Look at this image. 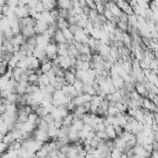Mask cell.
Segmentation results:
<instances>
[{"label": "cell", "mask_w": 158, "mask_h": 158, "mask_svg": "<svg viewBox=\"0 0 158 158\" xmlns=\"http://www.w3.org/2000/svg\"><path fill=\"white\" fill-rule=\"evenodd\" d=\"M32 135H33V138L37 141H44V142H46L49 140L51 139L49 137V134L46 130H42V129H36L35 130L32 132Z\"/></svg>", "instance_id": "cell-1"}, {"label": "cell", "mask_w": 158, "mask_h": 158, "mask_svg": "<svg viewBox=\"0 0 158 158\" xmlns=\"http://www.w3.org/2000/svg\"><path fill=\"white\" fill-rule=\"evenodd\" d=\"M49 28V24L47 22L44 20H41V19H37V23L34 26V31H35L36 35H39V34H44V32L46 31Z\"/></svg>", "instance_id": "cell-2"}, {"label": "cell", "mask_w": 158, "mask_h": 158, "mask_svg": "<svg viewBox=\"0 0 158 158\" xmlns=\"http://www.w3.org/2000/svg\"><path fill=\"white\" fill-rule=\"evenodd\" d=\"M59 58V65L62 68H64L65 70H70V67H72L71 64V57L70 56L67 57H62V56H58Z\"/></svg>", "instance_id": "cell-3"}, {"label": "cell", "mask_w": 158, "mask_h": 158, "mask_svg": "<svg viewBox=\"0 0 158 158\" xmlns=\"http://www.w3.org/2000/svg\"><path fill=\"white\" fill-rule=\"evenodd\" d=\"M135 90L143 97H147L148 95V90L146 89L145 85L143 84V82H139L138 81L135 84Z\"/></svg>", "instance_id": "cell-4"}, {"label": "cell", "mask_w": 158, "mask_h": 158, "mask_svg": "<svg viewBox=\"0 0 158 158\" xmlns=\"http://www.w3.org/2000/svg\"><path fill=\"white\" fill-rule=\"evenodd\" d=\"M54 39H55L56 43L57 44H60V43H67V40L66 39L65 35H64L62 30L57 29L55 32V35H54Z\"/></svg>", "instance_id": "cell-5"}, {"label": "cell", "mask_w": 158, "mask_h": 158, "mask_svg": "<svg viewBox=\"0 0 158 158\" xmlns=\"http://www.w3.org/2000/svg\"><path fill=\"white\" fill-rule=\"evenodd\" d=\"M57 6L58 9H70L73 8L71 0H57Z\"/></svg>", "instance_id": "cell-6"}, {"label": "cell", "mask_w": 158, "mask_h": 158, "mask_svg": "<svg viewBox=\"0 0 158 158\" xmlns=\"http://www.w3.org/2000/svg\"><path fill=\"white\" fill-rule=\"evenodd\" d=\"M36 129H37V125L34 123L30 122V121H26L25 123H23L22 130L25 132H33Z\"/></svg>", "instance_id": "cell-7"}, {"label": "cell", "mask_w": 158, "mask_h": 158, "mask_svg": "<svg viewBox=\"0 0 158 158\" xmlns=\"http://www.w3.org/2000/svg\"><path fill=\"white\" fill-rule=\"evenodd\" d=\"M65 79L68 84H73L74 82H75V80H77V76H76V74L71 72L70 70H66Z\"/></svg>", "instance_id": "cell-8"}, {"label": "cell", "mask_w": 158, "mask_h": 158, "mask_svg": "<svg viewBox=\"0 0 158 158\" xmlns=\"http://www.w3.org/2000/svg\"><path fill=\"white\" fill-rule=\"evenodd\" d=\"M24 70L23 68H21V67H15L14 70H13V78L16 80V81L19 82L21 80V76H22V74L24 73Z\"/></svg>", "instance_id": "cell-9"}, {"label": "cell", "mask_w": 158, "mask_h": 158, "mask_svg": "<svg viewBox=\"0 0 158 158\" xmlns=\"http://www.w3.org/2000/svg\"><path fill=\"white\" fill-rule=\"evenodd\" d=\"M73 113L76 115V116L81 118V116H83L84 114L88 113V110L85 108V106L83 105H76V107H75V109H74Z\"/></svg>", "instance_id": "cell-10"}, {"label": "cell", "mask_w": 158, "mask_h": 158, "mask_svg": "<svg viewBox=\"0 0 158 158\" xmlns=\"http://www.w3.org/2000/svg\"><path fill=\"white\" fill-rule=\"evenodd\" d=\"M105 131H106V133H107L108 138H109V139L115 140L116 137H118V135H116V130H115L114 126H113L112 124H110V125H108V126H106Z\"/></svg>", "instance_id": "cell-11"}, {"label": "cell", "mask_w": 158, "mask_h": 158, "mask_svg": "<svg viewBox=\"0 0 158 158\" xmlns=\"http://www.w3.org/2000/svg\"><path fill=\"white\" fill-rule=\"evenodd\" d=\"M83 93H88V94L93 95L96 94V91H95L94 87L93 86V84H90V83H84V86H83Z\"/></svg>", "instance_id": "cell-12"}, {"label": "cell", "mask_w": 158, "mask_h": 158, "mask_svg": "<svg viewBox=\"0 0 158 158\" xmlns=\"http://www.w3.org/2000/svg\"><path fill=\"white\" fill-rule=\"evenodd\" d=\"M57 28L60 30L68 28V26H70V23H68L67 19H64V18H61V17H59L58 19H57Z\"/></svg>", "instance_id": "cell-13"}, {"label": "cell", "mask_w": 158, "mask_h": 158, "mask_svg": "<svg viewBox=\"0 0 158 158\" xmlns=\"http://www.w3.org/2000/svg\"><path fill=\"white\" fill-rule=\"evenodd\" d=\"M73 86L75 87V89L77 90V92L79 93V94L83 93V86H84V82L82 81L80 79H77L75 80V82L73 83Z\"/></svg>", "instance_id": "cell-14"}, {"label": "cell", "mask_w": 158, "mask_h": 158, "mask_svg": "<svg viewBox=\"0 0 158 158\" xmlns=\"http://www.w3.org/2000/svg\"><path fill=\"white\" fill-rule=\"evenodd\" d=\"M15 140L16 139H15L14 136H13L12 131L9 130L6 134H5L4 136H3V139L1 140V141H4L5 143H6V144H10L11 142H13V141H15Z\"/></svg>", "instance_id": "cell-15"}, {"label": "cell", "mask_w": 158, "mask_h": 158, "mask_svg": "<svg viewBox=\"0 0 158 158\" xmlns=\"http://www.w3.org/2000/svg\"><path fill=\"white\" fill-rule=\"evenodd\" d=\"M73 118H74V113L73 112H70V114L67 115L66 118H63V126L70 127L73 122Z\"/></svg>", "instance_id": "cell-16"}, {"label": "cell", "mask_w": 158, "mask_h": 158, "mask_svg": "<svg viewBox=\"0 0 158 158\" xmlns=\"http://www.w3.org/2000/svg\"><path fill=\"white\" fill-rule=\"evenodd\" d=\"M66 94L65 93L63 92V90L62 89H59V90H56L55 93H53V100H57V101H59L63 98V97H65Z\"/></svg>", "instance_id": "cell-17"}, {"label": "cell", "mask_w": 158, "mask_h": 158, "mask_svg": "<svg viewBox=\"0 0 158 158\" xmlns=\"http://www.w3.org/2000/svg\"><path fill=\"white\" fill-rule=\"evenodd\" d=\"M38 80H39V75L36 72H33L31 75H29V79H28V81H29L30 84H38Z\"/></svg>", "instance_id": "cell-18"}, {"label": "cell", "mask_w": 158, "mask_h": 158, "mask_svg": "<svg viewBox=\"0 0 158 158\" xmlns=\"http://www.w3.org/2000/svg\"><path fill=\"white\" fill-rule=\"evenodd\" d=\"M146 78L148 79V80H149L151 83L155 84L156 86L158 85V75L157 74L154 73V72H151V73H150Z\"/></svg>", "instance_id": "cell-19"}, {"label": "cell", "mask_w": 158, "mask_h": 158, "mask_svg": "<svg viewBox=\"0 0 158 158\" xmlns=\"http://www.w3.org/2000/svg\"><path fill=\"white\" fill-rule=\"evenodd\" d=\"M107 112H108V116H118L119 113H121L116 105H109Z\"/></svg>", "instance_id": "cell-20"}, {"label": "cell", "mask_w": 158, "mask_h": 158, "mask_svg": "<svg viewBox=\"0 0 158 158\" xmlns=\"http://www.w3.org/2000/svg\"><path fill=\"white\" fill-rule=\"evenodd\" d=\"M41 68H42L44 73H47V72L50 71V70L53 68V62L49 61V62H47V63L42 64V65H41Z\"/></svg>", "instance_id": "cell-21"}, {"label": "cell", "mask_w": 158, "mask_h": 158, "mask_svg": "<svg viewBox=\"0 0 158 158\" xmlns=\"http://www.w3.org/2000/svg\"><path fill=\"white\" fill-rule=\"evenodd\" d=\"M80 54H85V55H87V54H92V49L91 47L89 46L88 44H82L80 48Z\"/></svg>", "instance_id": "cell-22"}, {"label": "cell", "mask_w": 158, "mask_h": 158, "mask_svg": "<svg viewBox=\"0 0 158 158\" xmlns=\"http://www.w3.org/2000/svg\"><path fill=\"white\" fill-rule=\"evenodd\" d=\"M116 27L119 28L122 32H129V23H128V22L119 20L118 21V23L116 24Z\"/></svg>", "instance_id": "cell-23"}, {"label": "cell", "mask_w": 158, "mask_h": 158, "mask_svg": "<svg viewBox=\"0 0 158 158\" xmlns=\"http://www.w3.org/2000/svg\"><path fill=\"white\" fill-rule=\"evenodd\" d=\"M48 150L46 148L43 146L39 151L36 152V156H39V157H48Z\"/></svg>", "instance_id": "cell-24"}, {"label": "cell", "mask_w": 158, "mask_h": 158, "mask_svg": "<svg viewBox=\"0 0 158 158\" xmlns=\"http://www.w3.org/2000/svg\"><path fill=\"white\" fill-rule=\"evenodd\" d=\"M19 59L17 58L16 57L13 56L12 57L10 58V60L9 61V68H11V70H14L15 67H17L18 63H19Z\"/></svg>", "instance_id": "cell-25"}, {"label": "cell", "mask_w": 158, "mask_h": 158, "mask_svg": "<svg viewBox=\"0 0 158 158\" xmlns=\"http://www.w3.org/2000/svg\"><path fill=\"white\" fill-rule=\"evenodd\" d=\"M38 118H39V115L37 114L36 112H32V113L28 115V121H30V122H32V123H34V124H36Z\"/></svg>", "instance_id": "cell-26"}, {"label": "cell", "mask_w": 158, "mask_h": 158, "mask_svg": "<svg viewBox=\"0 0 158 158\" xmlns=\"http://www.w3.org/2000/svg\"><path fill=\"white\" fill-rule=\"evenodd\" d=\"M37 129H42V130L48 131V129H49V123L47 122V121H45L44 119H43L42 121H41V123H39V124L37 125Z\"/></svg>", "instance_id": "cell-27"}, {"label": "cell", "mask_w": 158, "mask_h": 158, "mask_svg": "<svg viewBox=\"0 0 158 158\" xmlns=\"http://www.w3.org/2000/svg\"><path fill=\"white\" fill-rule=\"evenodd\" d=\"M116 106L118 108V110H119L121 113H127V111H128V106H127L125 104H123L122 102H116Z\"/></svg>", "instance_id": "cell-28"}, {"label": "cell", "mask_w": 158, "mask_h": 158, "mask_svg": "<svg viewBox=\"0 0 158 158\" xmlns=\"http://www.w3.org/2000/svg\"><path fill=\"white\" fill-rule=\"evenodd\" d=\"M122 99V95H121V93H120L119 90H116L114 93H112V101L113 102H119L120 100Z\"/></svg>", "instance_id": "cell-29"}, {"label": "cell", "mask_w": 158, "mask_h": 158, "mask_svg": "<svg viewBox=\"0 0 158 158\" xmlns=\"http://www.w3.org/2000/svg\"><path fill=\"white\" fill-rule=\"evenodd\" d=\"M96 10L98 11L99 14H104V12L105 10V2L96 3Z\"/></svg>", "instance_id": "cell-30"}, {"label": "cell", "mask_w": 158, "mask_h": 158, "mask_svg": "<svg viewBox=\"0 0 158 158\" xmlns=\"http://www.w3.org/2000/svg\"><path fill=\"white\" fill-rule=\"evenodd\" d=\"M96 136L100 139H104L105 141H107L109 138H108V135L106 133V131H102V130H97L96 131Z\"/></svg>", "instance_id": "cell-31"}, {"label": "cell", "mask_w": 158, "mask_h": 158, "mask_svg": "<svg viewBox=\"0 0 158 158\" xmlns=\"http://www.w3.org/2000/svg\"><path fill=\"white\" fill-rule=\"evenodd\" d=\"M26 121H28V115H26V114H20V115H19V116H18L17 122L25 123Z\"/></svg>", "instance_id": "cell-32"}, {"label": "cell", "mask_w": 158, "mask_h": 158, "mask_svg": "<svg viewBox=\"0 0 158 158\" xmlns=\"http://www.w3.org/2000/svg\"><path fill=\"white\" fill-rule=\"evenodd\" d=\"M104 15H105V17L106 18V19H107V20H110V21H111L112 19H113V18L115 17L114 15H113V13L111 12V10H110V9H105V12H104Z\"/></svg>", "instance_id": "cell-33"}, {"label": "cell", "mask_w": 158, "mask_h": 158, "mask_svg": "<svg viewBox=\"0 0 158 158\" xmlns=\"http://www.w3.org/2000/svg\"><path fill=\"white\" fill-rule=\"evenodd\" d=\"M149 68L151 70H158V60L157 59H153L151 64L149 66Z\"/></svg>", "instance_id": "cell-34"}, {"label": "cell", "mask_w": 158, "mask_h": 158, "mask_svg": "<svg viewBox=\"0 0 158 158\" xmlns=\"http://www.w3.org/2000/svg\"><path fill=\"white\" fill-rule=\"evenodd\" d=\"M114 128L118 136H121L123 134V132H124V128L123 127H121L120 125H116V126H114Z\"/></svg>", "instance_id": "cell-35"}, {"label": "cell", "mask_w": 158, "mask_h": 158, "mask_svg": "<svg viewBox=\"0 0 158 158\" xmlns=\"http://www.w3.org/2000/svg\"><path fill=\"white\" fill-rule=\"evenodd\" d=\"M91 68V61H83L81 65V70H85V71H88Z\"/></svg>", "instance_id": "cell-36"}, {"label": "cell", "mask_w": 158, "mask_h": 158, "mask_svg": "<svg viewBox=\"0 0 158 158\" xmlns=\"http://www.w3.org/2000/svg\"><path fill=\"white\" fill-rule=\"evenodd\" d=\"M9 149V144L5 143L4 141H1L0 142V153L3 154V153H6Z\"/></svg>", "instance_id": "cell-37"}, {"label": "cell", "mask_w": 158, "mask_h": 158, "mask_svg": "<svg viewBox=\"0 0 158 158\" xmlns=\"http://www.w3.org/2000/svg\"><path fill=\"white\" fill-rule=\"evenodd\" d=\"M57 55L62 56V57H67L68 56V49H60L57 50Z\"/></svg>", "instance_id": "cell-38"}, {"label": "cell", "mask_w": 158, "mask_h": 158, "mask_svg": "<svg viewBox=\"0 0 158 158\" xmlns=\"http://www.w3.org/2000/svg\"><path fill=\"white\" fill-rule=\"evenodd\" d=\"M19 0H6V4L9 5L11 8H16L18 6Z\"/></svg>", "instance_id": "cell-39"}, {"label": "cell", "mask_w": 158, "mask_h": 158, "mask_svg": "<svg viewBox=\"0 0 158 158\" xmlns=\"http://www.w3.org/2000/svg\"><path fill=\"white\" fill-rule=\"evenodd\" d=\"M68 29L71 31L72 33H75V32L80 29V27L78 26V24H70V25L68 26Z\"/></svg>", "instance_id": "cell-40"}, {"label": "cell", "mask_w": 158, "mask_h": 158, "mask_svg": "<svg viewBox=\"0 0 158 158\" xmlns=\"http://www.w3.org/2000/svg\"><path fill=\"white\" fill-rule=\"evenodd\" d=\"M143 147L147 152L152 153L153 151H154V145H153V143H145L143 144Z\"/></svg>", "instance_id": "cell-41"}, {"label": "cell", "mask_w": 158, "mask_h": 158, "mask_svg": "<svg viewBox=\"0 0 158 158\" xmlns=\"http://www.w3.org/2000/svg\"><path fill=\"white\" fill-rule=\"evenodd\" d=\"M105 129H106V126L105 125V123H98L97 124V130H102V131H105Z\"/></svg>", "instance_id": "cell-42"}, {"label": "cell", "mask_w": 158, "mask_h": 158, "mask_svg": "<svg viewBox=\"0 0 158 158\" xmlns=\"http://www.w3.org/2000/svg\"><path fill=\"white\" fill-rule=\"evenodd\" d=\"M6 105L4 103H1V105H0V113L4 114V113H6Z\"/></svg>", "instance_id": "cell-43"}, {"label": "cell", "mask_w": 158, "mask_h": 158, "mask_svg": "<svg viewBox=\"0 0 158 158\" xmlns=\"http://www.w3.org/2000/svg\"><path fill=\"white\" fill-rule=\"evenodd\" d=\"M152 157L158 158V150H154L152 152Z\"/></svg>", "instance_id": "cell-44"}, {"label": "cell", "mask_w": 158, "mask_h": 158, "mask_svg": "<svg viewBox=\"0 0 158 158\" xmlns=\"http://www.w3.org/2000/svg\"><path fill=\"white\" fill-rule=\"evenodd\" d=\"M154 139H155V141H158V130L155 131V134H154Z\"/></svg>", "instance_id": "cell-45"}, {"label": "cell", "mask_w": 158, "mask_h": 158, "mask_svg": "<svg viewBox=\"0 0 158 158\" xmlns=\"http://www.w3.org/2000/svg\"><path fill=\"white\" fill-rule=\"evenodd\" d=\"M154 150H158V142H157V146H156V148Z\"/></svg>", "instance_id": "cell-46"}]
</instances>
